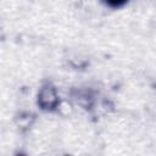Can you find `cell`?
<instances>
[{
  "mask_svg": "<svg viewBox=\"0 0 156 156\" xmlns=\"http://www.w3.org/2000/svg\"><path fill=\"white\" fill-rule=\"evenodd\" d=\"M65 156H68V155H65Z\"/></svg>",
  "mask_w": 156,
  "mask_h": 156,
  "instance_id": "277c9868",
  "label": "cell"
},
{
  "mask_svg": "<svg viewBox=\"0 0 156 156\" xmlns=\"http://www.w3.org/2000/svg\"><path fill=\"white\" fill-rule=\"evenodd\" d=\"M18 156H23V155H18Z\"/></svg>",
  "mask_w": 156,
  "mask_h": 156,
  "instance_id": "3957f363",
  "label": "cell"
},
{
  "mask_svg": "<svg viewBox=\"0 0 156 156\" xmlns=\"http://www.w3.org/2000/svg\"><path fill=\"white\" fill-rule=\"evenodd\" d=\"M38 105L44 111H54L60 106V96L56 88L50 84H43L37 95Z\"/></svg>",
  "mask_w": 156,
  "mask_h": 156,
  "instance_id": "6da1fadb",
  "label": "cell"
},
{
  "mask_svg": "<svg viewBox=\"0 0 156 156\" xmlns=\"http://www.w3.org/2000/svg\"><path fill=\"white\" fill-rule=\"evenodd\" d=\"M32 121H33V116L29 115V113H23L18 118V126L21 128H27L32 124Z\"/></svg>",
  "mask_w": 156,
  "mask_h": 156,
  "instance_id": "7a4b0ae2",
  "label": "cell"
}]
</instances>
